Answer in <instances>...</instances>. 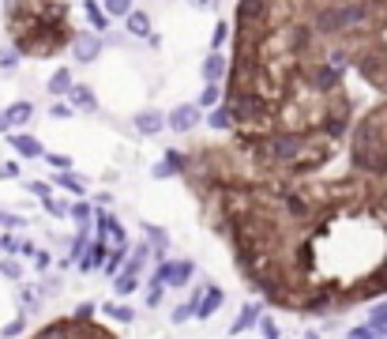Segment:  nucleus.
Instances as JSON below:
<instances>
[{"label":"nucleus","mask_w":387,"mask_h":339,"mask_svg":"<svg viewBox=\"0 0 387 339\" xmlns=\"http://www.w3.org/2000/svg\"><path fill=\"white\" fill-rule=\"evenodd\" d=\"M181 170H184V151H181V148H165V151H162V162H158L151 173H154L158 181H165V178H181Z\"/></svg>","instance_id":"ddd939ff"},{"label":"nucleus","mask_w":387,"mask_h":339,"mask_svg":"<svg viewBox=\"0 0 387 339\" xmlns=\"http://www.w3.org/2000/svg\"><path fill=\"white\" fill-rule=\"evenodd\" d=\"M256 324H260V336H263V339H282V332H279V324H274V317H267V313H260V320H256Z\"/></svg>","instance_id":"473e14b6"},{"label":"nucleus","mask_w":387,"mask_h":339,"mask_svg":"<svg viewBox=\"0 0 387 339\" xmlns=\"http://www.w3.org/2000/svg\"><path fill=\"white\" fill-rule=\"evenodd\" d=\"M15 173H19L15 162H0V178H15Z\"/></svg>","instance_id":"de8ad7c7"},{"label":"nucleus","mask_w":387,"mask_h":339,"mask_svg":"<svg viewBox=\"0 0 387 339\" xmlns=\"http://www.w3.org/2000/svg\"><path fill=\"white\" fill-rule=\"evenodd\" d=\"M132 8H135V0H102V12L109 15V23H113V19H124Z\"/></svg>","instance_id":"bb28decb"},{"label":"nucleus","mask_w":387,"mask_h":339,"mask_svg":"<svg viewBox=\"0 0 387 339\" xmlns=\"http://www.w3.org/2000/svg\"><path fill=\"white\" fill-rule=\"evenodd\" d=\"M349 68L368 90L387 95V0H365V23L349 34Z\"/></svg>","instance_id":"20e7f679"},{"label":"nucleus","mask_w":387,"mask_h":339,"mask_svg":"<svg viewBox=\"0 0 387 339\" xmlns=\"http://www.w3.org/2000/svg\"><path fill=\"white\" fill-rule=\"evenodd\" d=\"M184 320H196V309H192V301H181V306L173 309V324H184Z\"/></svg>","instance_id":"e433bc0d"},{"label":"nucleus","mask_w":387,"mask_h":339,"mask_svg":"<svg viewBox=\"0 0 387 339\" xmlns=\"http://www.w3.org/2000/svg\"><path fill=\"white\" fill-rule=\"evenodd\" d=\"M72 113H76V109H72L68 102H53V106H49V117H57V121H68Z\"/></svg>","instance_id":"58836bf2"},{"label":"nucleus","mask_w":387,"mask_h":339,"mask_svg":"<svg viewBox=\"0 0 387 339\" xmlns=\"http://www.w3.org/2000/svg\"><path fill=\"white\" fill-rule=\"evenodd\" d=\"M365 0H237L222 106L233 140L324 132L343 136L357 117L349 87V34Z\"/></svg>","instance_id":"f03ea898"},{"label":"nucleus","mask_w":387,"mask_h":339,"mask_svg":"<svg viewBox=\"0 0 387 339\" xmlns=\"http://www.w3.org/2000/svg\"><path fill=\"white\" fill-rule=\"evenodd\" d=\"M0 249H4V253H23V242H19V237H12V234H4V237H0Z\"/></svg>","instance_id":"a19ab883"},{"label":"nucleus","mask_w":387,"mask_h":339,"mask_svg":"<svg viewBox=\"0 0 387 339\" xmlns=\"http://www.w3.org/2000/svg\"><path fill=\"white\" fill-rule=\"evenodd\" d=\"M8 143H12V151H19L23 159H42V155H45L42 140H38V136H31V132H8Z\"/></svg>","instance_id":"4468645a"},{"label":"nucleus","mask_w":387,"mask_h":339,"mask_svg":"<svg viewBox=\"0 0 387 339\" xmlns=\"http://www.w3.org/2000/svg\"><path fill=\"white\" fill-rule=\"evenodd\" d=\"M34 264H38V268L45 271V268H49V253H34Z\"/></svg>","instance_id":"09e8293b"},{"label":"nucleus","mask_w":387,"mask_h":339,"mask_svg":"<svg viewBox=\"0 0 387 339\" xmlns=\"http://www.w3.org/2000/svg\"><path fill=\"white\" fill-rule=\"evenodd\" d=\"M204 121L211 125V128H215V132H229V109L226 106H215V109H207V117H204Z\"/></svg>","instance_id":"cd10ccee"},{"label":"nucleus","mask_w":387,"mask_h":339,"mask_svg":"<svg viewBox=\"0 0 387 339\" xmlns=\"http://www.w3.org/2000/svg\"><path fill=\"white\" fill-rule=\"evenodd\" d=\"M192 12H211V8H218V0H188Z\"/></svg>","instance_id":"c03bdc74"},{"label":"nucleus","mask_w":387,"mask_h":339,"mask_svg":"<svg viewBox=\"0 0 387 339\" xmlns=\"http://www.w3.org/2000/svg\"><path fill=\"white\" fill-rule=\"evenodd\" d=\"M192 309H196V320H211L222 309V301H226V290L218 287V283H211V279H204L196 290H192Z\"/></svg>","instance_id":"0eeeda50"},{"label":"nucleus","mask_w":387,"mask_h":339,"mask_svg":"<svg viewBox=\"0 0 387 339\" xmlns=\"http://www.w3.org/2000/svg\"><path fill=\"white\" fill-rule=\"evenodd\" d=\"M0 276L4 279H23V268H19V260H15V256H4V260H0Z\"/></svg>","instance_id":"2f4dec72"},{"label":"nucleus","mask_w":387,"mask_h":339,"mask_svg":"<svg viewBox=\"0 0 387 339\" xmlns=\"http://www.w3.org/2000/svg\"><path fill=\"white\" fill-rule=\"evenodd\" d=\"M68 106L76 109V113H98V95H94V87H90V84H72Z\"/></svg>","instance_id":"f8f14e48"},{"label":"nucleus","mask_w":387,"mask_h":339,"mask_svg":"<svg viewBox=\"0 0 387 339\" xmlns=\"http://www.w3.org/2000/svg\"><path fill=\"white\" fill-rule=\"evenodd\" d=\"M87 249H90V230H79L76 237H72V260H79Z\"/></svg>","instance_id":"f704fd0d"},{"label":"nucleus","mask_w":387,"mask_h":339,"mask_svg":"<svg viewBox=\"0 0 387 339\" xmlns=\"http://www.w3.org/2000/svg\"><path fill=\"white\" fill-rule=\"evenodd\" d=\"M305 339H320V332H305Z\"/></svg>","instance_id":"3c124183"},{"label":"nucleus","mask_w":387,"mask_h":339,"mask_svg":"<svg viewBox=\"0 0 387 339\" xmlns=\"http://www.w3.org/2000/svg\"><path fill=\"white\" fill-rule=\"evenodd\" d=\"M199 121H204V109H199L196 102H181V106H173L170 113H165V128L177 132V136H188Z\"/></svg>","instance_id":"1a4fd4ad"},{"label":"nucleus","mask_w":387,"mask_h":339,"mask_svg":"<svg viewBox=\"0 0 387 339\" xmlns=\"http://www.w3.org/2000/svg\"><path fill=\"white\" fill-rule=\"evenodd\" d=\"M151 260V245H135L132 253H128V260H124V268L121 271H132V276H143V264Z\"/></svg>","instance_id":"4be33fe9"},{"label":"nucleus","mask_w":387,"mask_h":339,"mask_svg":"<svg viewBox=\"0 0 387 339\" xmlns=\"http://www.w3.org/2000/svg\"><path fill=\"white\" fill-rule=\"evenodd\" d=\"M72 84H76V72H72L68 64H60V68H53V76L45 79V90H49L53 98H68Z\"/></svg>","instance_id":"2eb2a0df"},{"label":"nucleus","mask_w":387,"mask_h":339,"mask_svg":"<svg viewBox=\"0 0 387 339\" xmlns=\"http://www.w3.org/2000/svg\"><path fill=\"white\" fill-rule=\"evenodd\" d=\"M19 61H23L19 53H15L12 45H4V49H0V76H12V72L19 68Z\"/></svg>","instance_id":"c85d7f7f"},{"label":"nucleus","mask_w":387,"mask_h":339,"mask_svg":"<svg viewBox=\"0 0 387 339\" xmlns=\"http://www.w3.org/2000/svg\"><path fill=\"white\" fill-rule=\"evenodd\" d=\"M124 260H128V245H113V249H109V256H106V264H102V271L113 279L117 271L124 268Z\"/></svg>","instance_id":"393cba45"},{"label":"nucleus","mask_w":387,"mask_h":339,"mask_svg":"<svg viewBox=\"0 0 387 339\" xmlns=\"http://www.w3.org/2000/svg\"><path fill=\"white\" fill-rule=\"evenodd\" d=\"M83 15H87L90 31H109V15L102 12V4H98V0H83Z\"/></svg>","instance_id":"aec40b11"},{"label":"nucleus","mask_w":387,"mask_h":339,"mask_svg":"<svg viewBox=\"0 0 387 339\" xmlns=\"http://www.w3.org/2000/svg\"><path fill=\"white\" fill-rule=\"evenodd\" d=\"M196 106H199V109L222 106V84H204V90H199V98H196Z\"/></svg>","instance_id":"a878e982"},{"label":"nucleus","mask_w":387,"mask_h":339,"mask_svg":"<svg viewBox=\"0 0 387 339\" xmlns=\"http://www.w3.org/2000/svg\"><path fill=\"white\" fill-rule=\"evenodd\" d=\"M162 298H165V287H162V283H151V287H147V294H143L147 309H158V306H162Z\"/></svg>","instance_id":"72a5a7b5"},{"label":"nucleus","mask_w":387,"mask_h":339,"mask_svg":"<svg viewBox=\"0 0 387 339\" xmlns=\"http://www.w3.org/2000/svg\"><path fill=\"white\" fill-rule=\"evenodd\" d=\"M72 313H76V317H94V313H98V306H94V301H79Z\"/></svg>","instance_id":"79ce46f5"},{"label":"nucleus","mask_w":387,"mask_h":339,"mask_svg":"<svg viewBox=\"0 0 387 339\" xmlns=\"http://www.w3.org/2000/svg\"><path fill=\"white\" fill-rule=\"evenodd\" d=\"M109 204H113V192H109V189H102V192H98V196H94V207H109Z\"/></svg>","instance_id":"49530a36"},{"label":"nucleus","mask_w":387,"mask_h":339,"mask_svg":"<svg viewBox=\"0 0 387 339\" xmlns=\"http://www.w3.org/2000/svg\"><path fill=\"white\" fill-rule=\"evenodd\" d=\"M260 313H263L260 306H245L241 313H237V320L229 324V336H241V332H248V328H252L256 320H260Z\"/></svg>","instance_id":"412c9836"},{"label":"nucleus","mask_w":387,"mask_h":339,"mask_svg":"<svg viewBox=\"0 0 387 339\" xmlns=\"http://www.w3.org/2000/svg\"><path fill=\"white\" fill-rule=\"evenodd\" d=\"M4 117H8V128H23V125H31V117H34V102H12L4 109Z\"/></svg>","instance_id":"f3484780"},{"label":"nucleus","mask_w":387,"mask_h":339,"mask_svg":"<svg viewBox=\"0 0 387 339\" xmlns=\"http://www.w3.org/2000/svg\"><path fill=\"white\" fill-rule=\"evenodd\" d=\"M365 324H372L376 336H380V328L387 324V298H384V301H372V309H368V320H365Z\"/></svg>","instance_id":"c756f323"},{"label":"nucleus","mask_w":387,"mask_h":339,"mask_svg":"<svg viewBox=\"0 0 387 339\" xmlns=\"http://www.w3.org/2000/svg\"><path fill=\"white\" fill-rule=\"evenodd\" d=\"M26 339H121L113 328L98 324L94 317H57V320H45L38 332H31Z\"/></svg>","instance_id":"39448f33"},{"label":"nucleus","mask_w":387,"mask_h":339,"mask_svg":"<svg viewBox=\"0 0 387 339\" xmlns=\"http://www.w3.org/2000/svg\"><path fill=\"white\" fill-rule=\"evenodd\" d=\"M53 185L64 189V192H72V196H83L87 192V181L79 178V173H72V170H57V178H53Z\"/></svg>","instance_id":"a211bd4d"},{"label":"nucleus","mask_w":387,"mask_h":339,"mask_svg":"<svg viewBox=\"0 0 387 339\" xmlns=\"http://www.w3.org/2000/svg\"><path fill=\"white\" fill-rule=\"evenodd\" d=\"M42 159L49 162L53 170H72V159H68V155H42Z\"/></svg>","instance_id":"ea45409f"},{"label":"nucleus","mask_w":387,"mask_h":339,"mask_svg":"<svg viewBox=\"0 0 387 339\" xmlns=\"http://www.w3.org/2000/svg\"><path fill=\"white\" fill-rule=\"evenodd\" d=\"M23 301H26V309H38L42 306V301H38V290H31V287L23 290Z\"/></svg>","instance_id":"a18cd8bd"},{"label":"nucleus","mask_w":387,"mask_h":339,"mask_svg":"<svg viewBox=\"0 0 387 339\" xmlns=\"http://www.w3.org/2000/svg\"><path fill=\"white\" fill-rule=\"evenodd\" d=\"M68 215H72V223L79 226V230H90V219H94V204H87V200H76V204H68Z\"/></svg>","instance_id":"6ab92c4d"},{"label":"nucleus","mask_w":387,"mask_h":339,"mask_svg":"<svg viewBox=\"0 0 387 339\" xmlns=\"http://www.w3.org/2000/svg\"><path fill=\"white\" fill-rule=\"evenodd\" d=\"M346 339H380V336H376L372 324H354V328L346 332Z\"/></svg>","instance_id":"4c0bfd02"},{"label":"nucleus","mask_w":387,"mask_h":339,"mask_svg":"<svg viewBox=\"0 0 387 339\" xmlns=\"http://www.w3.org/2000/svg\"><path fill=\"white\" fill-rule=\"evenodd\" d=\"M192 276H196V264L188 256H181V260H162L158 271H154V283H162L165 290H184Z\"/></svg>","instance_id":"423d86ee"},{"label":"nucleus","mask_w":387,"mask_h":339,"mask_svg":"<svg viewBox=\"0 0 387 339\" xmlns=\"http://www.w3.org/2000/svg\"><path fill=\"white\" fill-rule=\"evenodd\" d=\"M102 313L109 320H117V324H132V320H135V309L132 306H121V301H102Z\"/></svg>","instance_id":"b1692460"},{"label":"nucleus","mask_w":387,"mask_h":339,"mask_svg":"<svg viewBox=\"0 0 387 339\" xmlns=\"http://www.w3.org/2000/svg\"><path fill=\"white\" fill-rule=\"evenodd\" d=\"M380 339H387V324H384V328H380Z\"/></svg>","instance_id":"603ef678"},{"label":"nucleus","mask_w":387,"mask_h":339,"mask_svg":"<svg viewBox=\"0 0 387 339\" xmlns=\"http://www.w3.org/2000/svg\"><path fill=\"white\" fill-rule=\"evenodd\" d=\"M42 204H45V212H49L53 219H64V215H68V204H64V200H53V196H45Z\"/></svg>","instance_id":"c9c22d12"},{"label":"nucleus","mask_w":387,"mask_h":339,"mask_svg":"<svg viewBox=\"0 0 387 339\" xmlns=\"http://www.w3.org/2000/svg\"><path fill=\"white\" fill-rule=\"evenodd\" d=\"M140 290V276H132V271H117L113 276V294L117 298H128V294H135Z\"/></svg>","instance_id":"5701e85b"},{"label":"nucleus","mask_w":387,"mask_h":339,"mask_svg":"<svg viewBox=\"0 0 387 339\" xmlns=\"http://www.w3.org/2000/svg\"><path fill=\"white\" fill-rule=\"evenodd\" d=\"M76 31L68 0H4L8 45L26 61H53L68 53Z\"/></svg>","instance_id":"7ed1b4c3"},{"label":"nucleus","mask_w":387,"mask_h":339,"mask_svg":"<svg viewBox=\"0 0 387 339\" xmlns=\"http://www.w3.org/2000/svg\"><path fill=\"white\" fill-rule=\"evenodd\" d=\"M26 189H31L34 196H42V200H45V196H53V192H49V185H45V181H26Z\"/></svg>","instance_id":"37998d69"},{"label":"nucleus","mask_w":387,"mask_h":339,"mask_svg":"<svg viewBox=\"0 0 387 339\" xmlns=\"http://www.w3.org/2000/svg\"><path fill=\"white\" fill-rule=\"evenodd\" d=\"M0 132H12V128H8V117H4V109H0Z\"/></svg>","instance_id":"8fccbe9b"},{"label":"nucleus","mask_w":387,"mask_h":339,"mask_svg":"<svg viewBox=\"0 0 387 339\" xmlns=\"http://www.w3.org/2000/svg\"><path fill=\"white\" fill-rule=\"evenodd\" d=\"M226 72H229V53L226 49H211L204 57V64H199L204 84H226Z\"/></svg>","instance_id":"9d476101"},{"label":"nucleus","mask_w":387,"mask_h":339,"mask_svg":"<svg viewBox=\"0 0 387 339\" xmlns=\"http://www.w3.org/2000/svg\"><path fill=\"white\" fill-rule=\"evenodd\" d=\"M132 128L140 136H162L165 132V113L154 109V106H147V109H140V113L132 117Z\"/></svg>","instance_id":"9b49d317"},{"label":"nucleus","mask_w":387,"mask_h":339,"mask_svg":"<svg viewBox=\"0 0 387 339\" xmlns=\"http://www.w3.org/2000/svg\"><path fill=\"white\" fill-rule=\"evenodd\" d=\"M229 34H233V26H229L226 19L215 23V34H211V49H226L229 45Z\"/></svg>","instance_id":"7c9ffc66"},{"label":"nucleus","mask_w":387,"mask_h":339,"mask_svg":"<svg viewBox=\"0 0 387 339\" xmlns=\"http://www.w3.org/2000/svg\"><path fill=\"white\" fill-rule=\"evenodd\" d=\"M181 181L267 306L338 317L387 298V95L357 109L338 155L316 170L256 173L211 140L184 148Z\"/></svg>","instance_id":"f257e3e1"},{"label":"nucleus","mask_w":387,"mask_h":339,"mask_svg":"<svg viewBox=\"0 0 387 339\" xmlns=\"http://www.w3.org/2000/svg\"><path fill=\"white\" fill-rule=\"evenodd\" d=\"M124 31L132 34V38H151V34H154V23H151V15H147V12L132 8V12L124 15Z\"/></svg>","instance_id":"dca6fc26"},{"label":"nucleus","mask_w":387,"mask_h":339,"mask_svg":"<svg viewBox=\"0 0 387 339\" xmlns=\"http://www.w3.org/2000/svg\"><path fill=\"white\" fill-rule=\"evenodd\" d=\"M102 49H106V38L98 31H90V26L76 31V38H72V45H68L72 61H79V64H94L98 57H102Z\"/></svg>","instance_id":"6e6552de"}]
</instances>
